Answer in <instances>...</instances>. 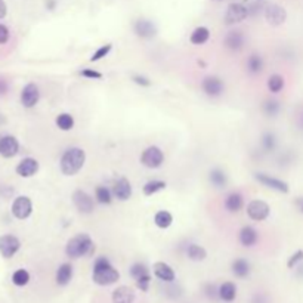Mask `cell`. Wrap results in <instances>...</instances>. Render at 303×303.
Instances as JSON below:
<instances>
[{
    "instance_id": "1",
    "label": "cell",
    "mask_w": 303,
    "mask_h": 303,
    "mask_svg": "<svg viewBox=\"0 0 303 303\" xmlns=\"http://www.w3.org/2000/svg\"><path fill=\"white\" fill-rule=\"evenodd\" d=\"M120 278V272L111 265V262L101 256L98 257L94 264V274H92V280L98 285H111L117 283Z\"/></svg>"
},
{
    "instance_id": "2",
    "label": "cell",
    "mask_w": 303,
    "mask_h": 303,
    "mask_svg": "<svg viewBox=\"0 0 303 303\" xmlns=\"http://www.w3.org/2000/svg\"><path fill=\"white\" fill-rule=\"evenodd\" d=\"M84 161H86V154L81 148H68L67 151L62 154L61 157V171L65 175V176H74L76 173L81 170V167L84 166Z\"/></svg>"
},
{
    "instance_id": "3",
    "label": "cell",
    "mask_w": 303,
    "mask_h": 303,
    "mask_svg": "<svg viewBox=\"0 0 303 303\" xmlns=\"http://www.w3.org/2000/svg\"><path fill=\"white\" fill-rule=\"evenodd\" d=\"M95 251V246L92 238L88 234H78L73 237L65 247V253L71 259H78V257H86L92 256Z\"/></svg>"
},
{
    "instance_id": "4",
    "label": "cell",
    "mask_w": 303,
    "mask_h": 303,
    "mask_svg": "<svg viewBox=\"0 0 303 303\" xmlns=\"http://www.w3.org/2000/svg\"><path fill=\"white\" fill-rule=\"evenodd\" d=\"M33 213V203L27 195H19L14 200L12 203V214L19 219V221H25L31 216Z\"/></svg>"
},
{
    "instance_id": "5",
    "label": "cell",
    "mask_w": 303,
    "mask_h": 303,
    "mask_svg": "<svg viewBox=\"0 0 303 303\" xmlns=\"http://www.w3.org/2000/svg\"><path fill=\"white\" fill-rule=\"evenodd\" d=\"M164 161V154L158 147H148L141 155V163L148 169H158Z\"/></svg>"
},
{
    "instance_id": "6",
    "label": "cell",
    "mask_w": 303,
    "mask_h": 303,
    "mask_svg": "<svg viewBox=\"0 0 303 303\" xmlns=\"http://www.w3.org/2000/svg\"><path fill=\"white\" fill-rule=\"evenodd\" d=\"M271 213V207L268 206V203L262 200H253L251 203H248L247 206V214L251 221L256 222H262Z\"/></svg>"
},
{
    "instance_id": "7",
    "label": "cell",
    "mask_w": 303,
    "mask_h": 303,
    "mask_svg": "<svg viewBox=\"0 0 303 303\" xmlns=\"http://www.w3.org/2000/svg\"><path fill=\"white\" fill-rule=\"evenodd\" d=\"M21 248V241L15 235H2L0 237V254L5 259L14 257Z\"/></svg>"
},
{
    "instance_id": "8",
    "label": "cell",
    "mask_w": 303,
    "mask_h": 303,
    "mask_svg": "<svg viewBox=\"0 0 303 303\" xmlns=\"http://www.w3.org/2000/svg\"><path fill=\"white\" fill-rule=\"evenodd\" d=\"M254 179L266 188H271V190L278 191V192H283V194H287L290 191V187H288L287 182L281 181V179H277V178H272L271 175H266V173H256Z\"/></svg>"
},
{
    "instance_id": "9",
    "label": "cell",
    "mask_w": 303,
    "mask_h": 303,
    "mask_svg": "<svg viewBox=\"0 0 303 303\" xmlns=\"http://www.w3.org/2000/svg\"><path fill=\"white\" fill-rule=\"evenodd\" d=\"M73 203L76 208L80 213H84V214H89L95 210V203H94V198L81 190L74 191L73 194Z\"/></svg>"
},
{
    "instance_id": "10",
    "label": "cell",
    "mask_w": 303,
    "mask_h": 303,
    "mask_svg": "<svg viewBox=\"0 0 303 303\" xmlns=\"http://www.w3.org/2000/svg\"><path fill=\"white\" fill-rule=\"evenodd\" d=\"M265 18L268 21V24L274 25V27H278L281 24H284L285 19H287V12L283 6L280 5H275V3H271L265 8Z\"/></svg>"
},
{
    "instance_id": "11",
    "label": "cell",
    "mask_w": 303,
    "mask_h": 303,
    "mask_svg": "<svg viewBox=\"0 0 303 303\" xmlns=\"http://www.w3.org/2000/svg\"><path fill=\"white\" fill-rule=\"evenodd\" d=\"M40 99V91H38L37 84L34 83H28L24 86L22 92H21V104L25 108H33L36 107Z\"/></svg>"
},
{
    "instance_id": "12",
    "label": "cell",
    "mask_w": 303,
    "mask_h": 303,
    "mask_svg": "<svg viewBox=\"0 0 303 303\" xmlns=\"http://www.w3.org/2000/svg\"><path fill=\"white\" fill-rule=\"evenodd\" d=\"M248 15V9H247L244 5L241 3H231L228 6L227 15H225V22L228 25H232V24H238L241 21H244Z\"/></svg>"
},
{
    "instance_id": "13",
    "label": "cell",
    "mask_w": 303,
    "mask_h": 303,
    "mask_svg": "<svg viewBox=\"0 0 303 303\" xmlns=\"http://www.w3.org/2000/svg\"><path fill=\"white\" fill-rule=\"evenodd\" d=\"M19 151V144L15 136L6 135L0 138V155L5 158H12L15 157Z\"/></svg>"
},
{
    "instance_id": "14",
    "label": "cell",
    "mask_w": 303,
    "mask_h": 303,
    "mask_svg": "<svg viewBox=\"0 0 303 303\" xmlns=\"http://www.w3.org/2000/svg\"><path fill=\"white\" fill-rule=\"evenodd\" d=\"M203 91L207 96H211V98H216V96L222 95L224 89H225V84L224 81L216 76H208L203 80Z\"/></svg>"
},
{
    "instance_id": "15",
    "label": "cell",
    "mask_w": 303,
    "mask_h": 303,
    "mask_svg": "<svg viewBox=\"0 0 303 303\" xmlns=\"http://www.w3.org/2000/svg\"><path fill=\"white\" fill-rule=\"evenodd\" d=\"M113 195L120 201L129 200L132 197V185H131V182L126 178H118L117 181H114Z\"/></svg>"
},
{
    "instance_id": "16",
    "label": "cell",
    "mask_w": 303,
    "mask_h": 303,
    "mask_svg": "<svg viewBox=\"0 0 303 303\" xmlns=\"http://www.w3.org/2000/svg\"><path fill=\"white\" fill-rule=\"evenodd\" d=\"M38 171V161L33 157H27L19 161L17 166V173L21 178H31Z\"/></svg>"
},
{
    "instance_id": "17",
    "label": "cell",
    "mask_w": 303,
    "mask_h": 303,
    "mask_svg": "<svg viewBox=\"0 0 303 303\" xmlns=\"http://www.w3.org/2000/svg\"><path fill=\"white\" fill-rule=\"evenodd\" d=\"M135 33L141 38H152L157 34V28L148 19H138L135 22Z\"/></svg>"
},
{
    "instance_id": "18",
    "label": "cell",
    "mask_w": 303,
    "mask_h": 303,
    "mask_svg": "<svg viewBox=\"0 0 303 303\" xmlns=\"http://www.w3.org/2000/svg\"><path fill=\"white\" fill-rule=\"evenodd\" d=\"M152 271H154V275H155L158 280L164 281V283H171V281H175V278H176V274H175V271L171 269V266L164 264V262H157V264H154Z\"/></svg>"
},
{
    "instance_id": "19",
    "label": "cell",
    "mask_w": 303,
    "mask_h": 303,
    "mask_svg": "<svg viewBox=\"0 0 303 303\" xmlns=\"http://www.w3.org/2000/svg\"><path fill=\"white\" fill-rule=\"evenodd\" d=\"M135 302V291L127 285L117 287L113 291V303H133Z\"/></svg>"
},
{
    "instance_id": "20",
    "label": "cell",
    "mask_w": 303,
    "mask_h": 303,
    "mask_svg": "<svg viewBox=\"0 0 303 303\" xmlns=\"http://www.w3.org/2000/svg\"><path fill=\"white\" fill-rule=\"evenodd\" d=\"M259 240V234L253 227H244L240 231V243L244 247H253Z\"/></svg>"
},
{
    "instance_id": "21",
    "label": "cell",
    "mask_w": 303,
    "mask_h": 303,
    "mask_svg": "<svg viewBox=\"0 0 303 303\" xmlns=\"http://www.w3.org/2000/svg\"><path fill=\"white\" fill-rule=\"evenodd\" d=\"M55 278H57V284L61 285V287H65V285L70 284V281L73 278V266H71V264H62L59 266Z\"/></svg>"
},
{
    "instance_id": "22",
    "label": "cell",
    "mask_w": 303,
    "mask_h": 303,
    "mask_svg": "<svg viewBox=\"0 0 303 303\" xmlns=\"http://www.w3.org/2000/svg\"><path fill=\"white\" fill-rule=\"evenodd\" d=\"M225 46L231 51H240L244 46V36L241 31H229L225 37Z\"/></svg>"
},
{
    "instance_id": "23",
    "label": "cell",
    "mask_w": 303,
    "mask_h": 303,
    "mask_svg": "<svg viewBox=\"0 0 303 303\" xmlns=\"http://www.w3.org/2000/svg\"><path fill=\"white\" fill-rule=\"evenodd\" d=\"M235 297H237V287L234 283L227 281V283L219 285V299L221 300L231 303L235 300Z\"/></svg>"
},
{
    "instance_id": "24",
    "label": "cell",
    "mask_w": 303,
    "mask_h": 303,
    "mask_svg": "<svg viewBox=\"0 0 303 303\" xmlns=\"http://www.w3.org/2000/svg\"><path fill=\"white\" fill-rule=\"evenodd\" d=\"M243 206H244V200H243V195L240 192H231L227 197L225 207H227L228 211L237 213L243 208Z\"/></svg>"
},
{
    "instance_id": "25",
    "label": "cell",
    "mask_w": 303,
    "mask_h": 303,
    "mask_svg": "<svg viewBox=\"0 0 303 303\" xmlns=\"http://www.w3.org/2000/svg\"><path fill=\"white\" fill-rule=\"evenodd\" d=\"M231 268H232V274L238 278H246L250 274V264L246 259H235Z\"/></svg>"
},
{
    "instance_id": "26",
    "label": "cell",
    "mask_w": 303,
    "mask_h": 303,
    "mask_svg": "<svg viewBox=\"0 0 303 303\" xmlns=\"http://www.w3.org/2000/svg\"><path fill=\"white\" fill-rule=\"evenodd\" d=\"M208 38H210V31H208L207 27H197V28L191 33L190 40L192 45L200 46V45H204Z\"/></svg>"
},
{
    "instance_id": "27",
    "label": "cell",
    "mask_w": 303,
    "mask_h": 303,
    "mask_svg": "<svg viewBox=\"0 0 303 303\" xmlns=\"http://www.w3.org/2000/svg\"><path fill=\"white\" fill-rule=\"evenodd\" d=\"M208 179H210L211 185L216 187V188H225L227 187V175H225V171L221 170V169H213L208 175Z\"/></svg>"
},
{
    "instance_id": "28",
    "label": "cell",
    "mask_w": 303,
    "mask_h": 303,
    "mask_svg": "<svg viewBox=\"0 0 303 303\" xmlns=\"http://www.w3.org/2000/svg\"><path fill=\"white\" fill-rule=\"evenodd\" d=\"M154 222H155V225L158 228L167 229L173 224V216H171V213H169L167 210H160V211L155 213Z\"/></svg>"
},
{
    "instance_id": "29",
    "label": "cell",
    "mask_w": 303,
    "mask_h": 303,
    "mask_svg": "<svg viewBox=\"0 0 303 303\" xmlns=\"http://www.w3.org/2000/svg\"><path fill=\"white\" fill-rule=\"evenodd\" d=\"M187 254H188V257H190L191 261H194V262H201V261H204L207 257L206 248L198 246V244H190L188 248H187Z\"/></svg>"
},
{
    "instance_id": "30",
    "label": "cell",
    "mask_w": 303,
    "mask_h": 303,
    "mask_svg": "<svg viewBox=\"0 0 303 303\" xmlns=\"http://www.w3.org/2000/svg\"><path fill=\"white\" fill-rule=\"evenodd\" d=\"M247 70L253 74H257L264 70V59L261 55L257 54H253L250 55L248 59H247Z\"/></svg>"
},
{
    "instance_id": "31",
    "label": "cell",
    "mask_w": 303,
    "mask_h": 303,
    "mask_svg": "<svg viewBox=\"0 0 303 303\" xmlns=\"http://www.w3.org/2000/svg\"><path fill=\"white\" fill-rule=\"evenodd\" d=\"M57 126L58 129L64 131V132H68L74 127V118L73 115L68 113H62L59 114L57 117Z\"/></svg>"
},
{
    "instance_id": "32",
    "label": "cell",
    "mask_w": 303,
    "mask_h": 303,
    "mask_svg": "<svg viewBox=\"0 0 303 303\" xmlns=\"http://www.w3.org/2000/svg\"><path fill=\"white\" fill-rule=\"evenodd\" d=\"M284 77L280 76V74H272V76L268 78V89L269 92L272 94H278L284 89Z\"/></svg>"
},
{
    "instance_id": "33",
    "label": "cell",
    "mask_w": 303,
    "mask_h": 303,
    "mask_svg": "<svg viewBox=\"0 0 303 303\" xmlns=\"http://www.w3.org/2000/svg\"><path fill=\"white\" fill-rule=\"evenodd\" d=\"M95 197L96 201L101 204H110L113 201V194L107 187H96Z\"/></svg>"
},
{
    "instance_id": "34",
    "label": "cell",
    "mask_w": 303,
    "mask_h": 303,
    "mask_svg": "<svg viewBox=\"0 0 303 303\" xmlns=\"http://www.w3.org/2000/svg\"><path fill=\"white\" fill-rule=\"evenodd\" d=\"M166 188V182H163V181H150V182H147L145 185H144V194L145 195H154V194H157L158 191L164 190Z\"/></svg>"
},
{
    "instance_id": "35",
    "label": "cell",
    "mask_w": 303,
    "mask_h": 303,
    "mask_svg": "<svg viewBox=\"0 0 303 303\" xmlns=\"http://www.w3.org/2000/svg\"><path fill=\"white\" fill-rule=\"evenodd\" d=\"M30 281V274L27 269H17L12 275V283L18 287H24V285L28 284Z\"/></svg>"
},
{
    "instance_id": "36",
    "label": "cell",
    "mask_w": 303,
    "mask_h": 303,
    "mask_svg": "<svg viewBox=\"0 0 303 303\" xmlns=\"http://www.w3.org/2000/svg\"><path fill=\"white\" fill-rule=\"evenodd\" d=\"M280 102L278 101H266L264 104V111H265L266 115L269 117H275L277 114L280 113Z\"/></svg>"
},
{
    "instance_id": "37",
    "label": "cell",
    "mask_w": 303,
    "mask_h": 303,
    "mask_svg": "<svg viewBox=\"0 0 303 303\" xmlns=\"http://www.w3.org/2000/svg\"><path fill=\"white\" fill-rule=\"evenodd\" d=\"M111 49H113V45L111 43H107V45H104V46H101L98 51H96L95 54L91 57V61L92 62H96V61H99V59H102V58H105L110 52H111Z\"/></svg>"
},
{
    "instance_id": "38",
    "label": "cell",
    "mask_w": 303,
    "mask_h": 303,
    "mask_svg": "<svg viewBox=\"0 0 303 303\" xmlns=\"http://www.w3.org/2000/svg\"><path fill=\"white\" fill-rule=\"evenodd\" d=\"M148 274H150V271H148V268L144 265V264H135L131 268V275H132L135 280H138V278H141L144 275H148Z\"/></svg>"
},
{
    "instance_id": "39",
    "label": "cell",
    "mask_w": 303,
    "mask_h": 303,
    "mask_svg": "<svg viewBox=\"0 0 303 303\" xmlns=\"http://www.w3.org/2000/svg\"><path fill=\"white\" fill-rule=\"evenodd\" d=\"M262 144H264V148L266 151H274L275 147H277V139L272 133H266L262 139Z\"/></svg>"
},
{
    "instance_id": "40",
    "label": "cell",
    "mask_w": 303,
    "mask_h": 303,
    "mask_svg": "<svg viewBox=\"0 0 303 303\" xmlns=\"http://www.w3.org/2000/svg\"><path fill=\"white\" fill-rule=\"evenodd\" d=\"M302 262H303V250H297L296 253H293V254L290 256L288 262H287V266H288L290 269H293V268H296V266L299 265V264H302Z\"/></svg>"
},
{
    "instance_id": "41",
    "label": "cell",
    "mask_w": 303,
    "mask_h": 303,
    "mask_svg": "<svg viewBox=\"0 0 303 303\" xmlns=\"http://www.w3.org/2000/svg\"><path fill=\"white\" fill-rule=\"evenodd\" d=\"M135 281H136V287H138L139 290L148 291L150 284H151V275H150V274H148V275H144V277H141V278H138V280H135Z\"/></svg>"
},
{
    "instance_id": "42",
    "label": "cell",
    "mask_w": 303,
    "mask_h": 303,
    "mask_svg": "<svg viewBox=\"0 0 303 303\" xmlns=\"http://www.w3.org/2000/svg\"><path fill=\"white\" fill-rule=\"evenodd\" d=\"M80 76L86 77V78H92V80H101L102 78V73L95 71V70H91V68H86V70L80 71Z\"/></svg>"
},
{
    "instance_id": "43",
    "label": "cell",
    "mask_w": 303,
    "mask_h": 303,
    "mask_svg": "<svg viewBox=\"0 0 303 303\" xmlns=\"http://www.w3.org/2000/svg\"><path fill=\"white\" fill-rule=\"evenodd\" d=\"M11 38V31L5 24H0V45H6Z\"/></svg>"
},
{
    "instance_id": "44",
    "label": "cell",
    "mask_w": 303,
    "mask_h": 303,
    "mask_svg": "<svg viewBox=\"0 0 303 303\" xmlns=\"http://www.w3.org/2000/svg\"><path fill=\"white\" fill-rule=\"evenodd\" d=\"M132 80L136 83V84H139V86H142V88H148V86H151V80L145 76H139V74H136V76H133Z\"/></svg>"
},
{
    "instance_id": "45",
    "label": "cell",
    "mask_w": 303,
    "mask_h": 303,
    "mask_svg": "<svg viewBox=\"0 0 303 303\" xmlns=\"http://www.w3.org/2000/svg\"><path fill=\"white\" fill-rule=\"evenodd\" d=\"M8 91H9V83H8L6 80L0 78V96L6 95V94H8Z\"/></svg>"
},
{
    "instance_id": "46",
    "label": "cell",
    "mask_w": 303,
    "mask_h": 303,
    "mask_svg": "<svg viewBox=\"0 0 303 303\" xmlns=\"http://www.w3.org/2000/svg\"><path fill=\"white\" fill-rule=\"evenodd\" d=\"M8 14V6L5 3V0H0V19H3Z\"/></svg>"
},
{
    "instance_id": "47",
    "label": "cell",
    "mask_w": 303,
    "mask_h": 303,
    "mask_svg": "<svg viewBox=\"0 0 303 303\" xmlns=\"http://www.w3.org/2000/svg\"><path fill=\"white\" fill-rule=\"evenodd\" d=\"M296 206L299 207L300 213H303V197H300V198H297V200H296Z\"/></svg>"
},
{
    "instance_id": "48",
    "label": "cell",
    "mask_w": 303,
    "mask_h": 303,
    "mask_svg": "<svg viewBox=\"0 0 303 303\" xmlns=\"http://www.w3.org/2000/svg\"><path fill=\"white\" fill-rule=\"evenodd\" d=\"M296 268H297V275H299V277H303V262L302 264H299Z\"/></svg>"
},
{
    "instance_id": "49",
    "label": "cell",
    "mask_w": 303,
    "mask_h": 303,
    "mask_svg": "<svg viewBox=\"0 0 303 303\" xmlns=\"http://www.w3.org/2000/svg\"><path fill=\"white\" fill-rule=\"evenodd\" d=\"M55 8V0H49V9H54Z\"/></svg>"
}]
</instances>
